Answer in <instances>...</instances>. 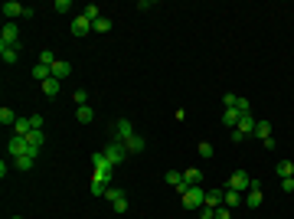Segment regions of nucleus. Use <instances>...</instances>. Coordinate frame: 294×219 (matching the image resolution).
Listing matches in <instances>:
<instances>
[{
  "label": "nucleus",
  "instance_id": "11",
  "mask_svg": "<svg viewBox=\"0 0 294 219\" xmlns=\"http://www.w3.org/2000/svg\"><path fill=\"white\" fill-rule=\"evenodd\" d=\"M23 13H26V3H20V0H7V3H3V17H7V20H17Z\"/></svg>",
  "mask_w": 294,
  "mask_h": 219
},
{
  "label": "nucleus",
  "instance_id": "5",
  "mask_svg": "<svg viewBox=\"0 0 294 219\" xmlns=\"http://www.w3.org/2000/svg\"><path fill=\"white\" fill-rule=\"evenodd\" d=\"M105 157H108L111 164L118 167V164H124V160H128L131 154H128V147H124V144H118V141H111L108 147H105Z\"/></svg>",
  "mask_w": 294,
  "mask_h": 219
},
{
  "label": "nucleus",
  "instance_id": "16",
  "mask_svg": "<svg viewBox=\"0 0 294 219\" xmlns=\"http://www.w3.org/2000/svg\"><path fill=\"white\" fill-rule=\"evenodd\" d=\"M183 180H186V186H199V183H203V170L186 167V170H183Z\"/></svg>",
  "mask_w": 294,
  "mask_h": 219
},
{
  "label": "nucleus",
  "instance_id": "15",
  "mask_svg": "<svg viewBox=\"0 0 294 219\" xmlns=\"http://www.w3.org/2000/svg\"><path fill=\"white\" fill-rule=\"evenodd\" d=\"M167 183L174 186L176 193H183V190H186V180H183V170H170V174H167Z\"/></svg>",
  "mask_w": 294,
  "mask_h": 219
},
{
  "label": "nucleus",
  "instance_id": "38",
  "mask_svg": "<svg viewBox=\"0 0 294 219\" xmlns=\"http://www.w3.org/2000/svg\"><path fill=\"white\" fill-rule=\"evenodd\" d=\"M199 219H216V209H209V206H203V209H199Z\"/></svg>",
  "mask_w": 294,
  "mask_h": 219
},
{
  "label": "nucleus",
  "instance_id": "28",
  "mask_svg": "<svg viewBox=\"0 0 294 219\" xmlns=\"http://www.w3.org/2000/svg\"><path fill=\"white\" fill-rule=\"evenodd\" d=\"M242 203V193H235V190H226V206L229 209H235Z\"/></svg>",
  "mask_w": 294,
  "mask_h": 219
},
{
  "label": "nucleus",
  "instance_id": "35",
  "mask_svg": "<svg viewBox=\"0 0 294 219\" xmlns=\"http://www.w3.org/2000/svg\"><path fill=\"white\" fill-rule=\"evenodd\" d=\"M56 10H59V13H69V10H72V0H56Z\"/></svg>",
  "mask_w": 294,
  "mask_h": 219
},
{
  "label": "nucleus",
  "instance_id": "30",
  "mask_svg": "<svg viewBox=\"0 0 294 219\" xmlns=\"http://www.w3.org/2000/svg\"><path fill=\"white\" fill-rule=\"evenodd\" d=\"M85 17H88L92 23L101 20V7H98V3H88V7H85Z\"/></svg>",
  "mask_w": 294,
  "mask_h": 219
},
{
  "label": "nucleus",
  "instance_id": "14",
  "mask_svg": "<svg viewBox=\"0 0 294 219\" xmlns=\"http://www.w3.org/2000/svg\"><path fill=\"white\" fill-rule=\"evenodd\" d=\"M206 206L209 209L226 206V190H206Z\"/></svg>",
  "mask_w": 294,
  "mask_h": 219
},
{
  "label": "nucleus",
  "instance_id": "19",
  "mask_svg": "<svg viewBox=\"0 0 294 219\" xmlns=\"http://www.w3.org/2000/svg\"><path fill=\"white\" fill-rule=\"evenodd\" d=\"M17 118H20V115H17L13 108H7V105L0 108V124H3V128H13V124H17Z\"/></svg>",
  "mask_w": 294,
  "mask_h": 219
},
{
  "label": "nucleus",
  "instance_id": "26",
  "mask_svg": "<svg viewBox=\"0 0 294 219\" xmlns=\"http://www.w3.org/2000/svg\"><path fill=\"white\" fill-rule=\"evenodd\" d=\"M43 95L46 99H56V95H59V79H46L43 82Z\"/></svg>",
  "mask_w": 294,
  "mask_h": 219
},
{
  "label": "nucleus",
  "instance_id": "32",
  "mask_svg": "<svg viewBox=\"0 0 294 219\" xmlns=\"http://www.w3.org/2000/svg\"><path fill=\"white\" fill-rule=\"evenodd\" d=\"M92 26H95V33H108V30H111V20H108V17H101V20H95Z\"/></svg>",
  "mask_w": 294,
  "mask_h": 219
},
{
  "label": "nucleus",
  "instance_id": "2",
  "mask_svg": "<svg viewBox=\"0 0 294 219\" xmlns=\"http://www.w3.org/2000/svg\"><path fill=\"white\" fill-rule=\"evenodd\" d=\"M108 134H111V141H118V144H124L128 138H134V124H131V118H118V121H111V128H108Z\"/></svg>",
  "mask_w": 294,
  "mask_h": 219
},
{
  "label": "nucleus",
  "instance_id": "20",
  "mask_svg": "<svg viewBox=\"0 0 294 219\" xmlns=\"http://www.w3.org/2000/svg\"><path fill=\"white\" fill-rule=\"evenodd\" d=\"M239 118H242V115H239L235 108H226V111H222V124H226L229 131H235V124H239Z\"/></svg>",
  "mask_w": 294,
  "mask_h": 219
},
{
  "label": "nucleus",
  "instance_id": "13",
  "mask_svg": "<svg viewBox=\"0 0 294 219\" xmlns=\"http://www.w3.org/2000/svg\"><path fill=\"white\" fill-rule=\"evenodd\" d=\"M0 59H3L7 66L20 62V46H7V43H0Z\"/></svg>",
  "mask_w": 294,
  "mask_h": 219
},
{
  "label": "nucleus",
  "instance_id": "37",
  "mask_svg": "<svg viewBox=\"0 0 294 219\" xmlns=\"http://www.w3.org/2000/svg\"><path fill=\"white\" fill-rule=\"evenodd\" d=\"M281 190H284V193H291V190H294V177H284V180H281Z\"/></svg>",
  "mask_w": 294,
  "mask_h": 219
},
{
  "label": "nucleus",
  "instance_id": "4",
  "mask_svg": "<svg viewBox=\"0 0 294 219\" xmlns=\"http://www.w3.org/2000/svg\"><path fill=\"white\" fill-rule=\"evenodd\" d=\"M105 199L111 203V209H115V213H128V197H124V190H118V186H108Z\"/></svg>",
  "mask_w": 294,
  "mask_h": 219
},
{
  "label": "nucleus",
  "instance_id": "27",
  "mask_svg": "<svg viewBox=\"0 0 294 219\" xmlns=\"http://www.w3.org/2000/svg\"><path fill=\"white\" fill-rule=\"evenodd\" d=\"M33 164H36V157H33V154H23V157H17V160H13V167H17V170H30Z\"/></svg>",
  "mask_w": 294,
  "mask_h": 219
},
{
  "label": "nucleus",
  "instance_id": "22",
  "mask_svg": "<svg viewBox=\"0 0 294 219\" xmlns=\"http://www.w3.org/2000/svg\"><path fill=\"white\" fill-rule=\"evenodd\" d=\"M69 76H72V66L59 59V62H56V66H53V79H59V82H62V79H69Z\"/></svg>",
  "mask_w": 294,
  "mask_h": 219
},
{
  "label": "nucleus",
  "instance_id": "1",
  "mask_svg": "<svg viewBox=\"0 0 294 219\" xmlns=\"http://www.w3.org/2000/svg\"><path fill=\"white\" fill-rule=\"evenodd\" d=\"M111 170H115V164L105 157V151H95V154H92V183L111 186Z\"/></svg>",
  "mask_w": 294,
  "mask_h": 219
},
{
  "label": "nucleus",
  "instance_id": "21",
  "mask_svg": "<svg viewBox=\"0 0 294 219\" xmlns=\"http://www.w3.org/2000/svg\"><path fill=\"white\" fill-rule=\"evenodd\" d=\"M252 138H258V141L265 144L268 138H272V124H268V121H258V124H255V134H252Z\"/></svg>",
  "mask_w": 294,
  "mask_h": 219
},
{
  "label": "nucleus",
  "instance_id": "33",
  "mask_svg": "<svg viewBox=\"0 0 294 219\" xmlns=\"http://www.w3.org/2000/svg\"><path fill=\"white\" fill-rule=\"evenodd\" d=\"M196 151H199V157H203V160H209V157H213V144H209V141H203L199 147H196Z\"/></svg>",
  "mask_w": 294,
  "mask_h": 219
},
{
  "label": "nucleus",
  "instance_id": "18",
  "mask_svg": "<svg viewBox=\"0 0 294 219\" xmlns=\"http://www.w3.org/2000/svg\"><path fill=\"white\" fill-rule=\"evenodd\" d=\"M33 131V118H17V124H13V134H20V138H26V134Z\"/></svg>",
  "mask_w": 294,
  "mask_h": 219
},
{
  "label": "nucleus",
  "instance_id": "39",
  "mask_svg": "<svg viewBox=\"0 0 294 219\" xmlns=\"http://www.w3.org/2000/svg\"><path fill=\"white\" fill-rule=\"evenodd\" d=\"M10 219H20V216H10Z\"/></svg>",
  "mask_w": 294,
  "mask_h": 219
},
{
  "label": "nucleus",
  "instance_id": "8",
  "mask_svg": "<svg viewBox=\"0 0 294 219\" xmlns=\"http://www.w3.org/2000/svg\"><path fill=\"white\" fill-rule=\"evenodd\" d=\"M0 43H7V46H20V26H17V20H7V23H3Z\"/></svg>",
  "mask_w": 294,
  "mask_h": 219
},
{
  "label": "nucleus",
  "instance_id": "10",
  "mask_svg": "<svg viewBox=\"0 0 294 219\" xmlns=\"http://www.w3.org/2000/svg\"><path fill=\"white\" fill-rule=\"evenodd\" d=\"M92 30H95V26H92V20H88L85 13L72 20V36H88V33H92Z\"/></svg>",
  "mask_w": 294,
  "mask_h": 219
},
{
  "label": "nucleus",
  "instance_id": "31",
  "mask_svg": "<svg viewBox=\"0 0 294 219\" xmlns=\"http://www.w3.org/2000/svg\"><path fill=\"white\" fill-rule=\"evenodd\" d=\"M235 111H239V115H249V111H252L249 99H242V95H235Z\"/></svg>",
  "mask_w": 294,
  "mask_h": 219
},
{
  "label": "nucleus",
  "instance_id": "24",
  "mask_svg": "<svg viewBox=\"0 0 294 219\" xmlns=\"http://www.w3.org/2000/svg\"><path fill=\"white\" fill-rule=\"evenodd\" d=\"M33 79H36V82H46V79H53V69L43 66V62H36V66H33Z\"/></svg>",
  "mask_w": 294,
  "mask_h": 219
},
{
  "label": "nucleus",
  "instance_id": "12",
  "mask_svg": "<svg viewBox=\"0 0 294 219\" xmlns=\"http://www.w3.org/2000/svg\"><path fill=\"white\" fill-rule=\"evenodd\" d=\"M255 124H258V118H255V115L249 111V115H242V118H239V124H235V131H242L245 138H249V134H255Z\"/></svg>",
  "mask_w": 294,
  "mask_h": 219
},
{
  "label": "nucleus",
  "instance_id": "6",
  "mask_svg": "<svg viewBox=\"0 0 294 219\" xmlns=\"http://www.w3.org/2000/svg\"><path fill=\"white\" fill-rule=\"evenodd\" d=\"M249 186H252V177L245 174V170H235V174L229 177V186H226V190H235V193H249Z\"/></svg>",
  "mask_w": 294,
  "mask_h": 219
},
{
  "label": "nucleus",
  "instance_id": "9",
  "mask_svg": "<svg viewBox=\"0 0 294 219\" xmlns=\"http://www.w3.org/2000/svg\"><path fill=\"white\" fill-rule=\"evenodd\" d=\"M245 206H249V209H258L261 206V183H258V180H252L249 193H245Z\"/></svg>",
  "mask_w": 294,
  "mask_h": 219
},
{
  "label": "nucleus",
  "instance_id": "29",
  "mask_svg": "<svg viewBox=\"0 0 294 219\" xmlns=\"http://www.w3.org/2000/svg\"><path fill=\"white\" fill-rule=\"evenodd\" d=\"M39 62H43V66H49V69H53L56 62H59V59H56V56H53V49H43V53H39Z\"/></svg>",
  "mask_w": 294,
  "mask_h": 219
},
{
  "label": "nucleus",
  "instance_id": "7",
  "mask_svg": "<svg viewBox=\"0 0 294 219\" xmlns=\"http://www.w3.org/2000/svg\"><path fill=\"white\" fill-rule=\"evenodd\" d=\"M7 151H10V157L17 160V157H23V154H30V141L20 138V134H13L10 141H7ZM33 157H36V154H33Z\"/></svg>",
  "mask_w": 294,
  "mask_h": 219
},
{
  "label": "nucleus",
  "instance_id": "3",
  "mask_svg": "<svg viewBox=\"0 0 294 219\" xmlns=\"http://www.w3.org/2000/svg\"><path fill=\"white\" fill-rule=\"evenodd\" d=\"M180 199H183L186 209H203L206 206V190L203 186H186L183 193H180Z\"/></svg>",
  "mask_w": 294,
  "mask_h": 219
},
{
  "label": "nucleus",
  "instance_id": "34",
  "mask_svg": "<svg viewBox=\"0 0 294 219\" xmlns=\"http://www.w3.org/2000/svg\"><path fill=\"white\" fill-rule=\"evenodd\" d=\"M72 99H76V105L82 108V105H88V92H85V88H76V95H72Z\"/></svg>",
  "mask_w": 294,
  "mask_h": 219
},
{
  "label": "nucleus",
  "instance_id": "23",
  "mask_svg": "<svg viewBox=\"0 0 294 219\" xmlns=\"http://www.w3.org/2000/svg\"><path fill=\"white\" fill-rule=\"evenodd\" d=\"M76 121L78 124H92L95 121V111L88 108V105H82V108H76Z\"/></svg>",
  "mask_w": 294,
  "mask_h": 219
},
{
  "label": "nucleus",
  "instance_id": "25",
  "mask_svg": "<svg viewBox=\"0 0 294 219\" xmlns=\"http://www.w3.org/2000/svg\"><path fill=\"white\" fill-rule=\"evenodd\" d=\"M274 174L281 177V180L284 177H294V164L291 160H278V164H274Z\"/></svg>",
  "mask_w": 294,
  "mask_h": 219
},
{
  "label": "nucleus",
  "instance_id": "36",
  "mask_svg": "<svg viewBox=\"0 0 294 219\" xmlns=\"http://www.w3.org/2000/svg\"><path fill=\"white\" fill-rule=\"evenodd\" d=\"M216 219H232V209H229V206H219L216 209Z\"/></svg>",
  "mask_w": 294,
  "mask_h": 219
},
{
  "label": "nucleus",
  "instance_id": "17",
  "mask_svg": "<svg viewBox=\"0 0 294 219\" xmlns=\"http://www.w3.org/2000/svg\"><path fill=\"white\" fill-rule=\"evenodd\" d=\"M124 147H128V154H141L144 147H147V141H144L141 134H134V138H128V141H124Z\"/></svg>",
  "mask_w": 294,
  "mask_h": 219
}]
</instances>
